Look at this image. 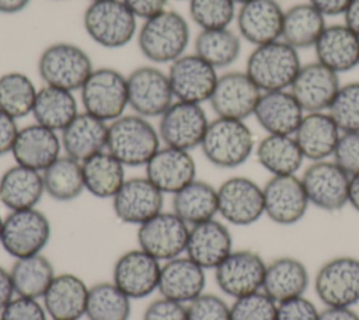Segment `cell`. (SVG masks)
<instances>
[{
	"instance_id": "db71d44e",
	"label": "cell",
	"mask_w": 359,
	"mask_h": 320,
	"mask_svg": "<svg viewBox=\"0 0 359 320\" xmlns=\"http://www.w3.org/2000/svg\"><path fill=\"white\" fill-rule=\"evenodd\" d=\"M129 10L137 17L147 20L165 10L167 0H122Z\"/></svg>"
},
{
	"instance_id": "7dc6e473",
	"label": "cell",
	"mask_w": 359,
	"mask_h": 320,
	"mask_svg": "<svg viewBox=\"0 0 359 320\" xmlns=\"http://www.w3.org/2000/svg\"><path fill=\"white\" fill-rule=\"evenodd\" d=\"M188 320H230V305L213 293H202L187 305Z\"/></svg>"
},
{
	"instance_id": "d4e9b609",
	"label": "cell",
	"mask_w": 359,
	"mask_h": 320,
	"mask_svg": "<svg viewBox=\"0 0 359 320\" xmlns=\"http://www.w3.org/2000/svg\"><path fill=\"white\" fill-rule=\"evenodd\" d=\"M233 250V236L222 220L213 218L189 226L185 255L203 269H215Z\"/></svg>"
},
{
	"instance_id": "f5cc1de1",
	"label": "cell",
	"mask_w": 359,
	"mask_h": 320,
	"mask_svg": "<svg viewBox=\"0 0 359 320\" xmlns=\"http://www.w3.org/2000/svg\"><path fill=\"white\" fill-rule=\"evenodd\" d=\"M18 131L20 128L17 125V119L0 109V157L11 153Z\"/></svg>"
},
{
	"instance_id": "6da1fadb",
	"label": "cell",
	"mask_w": 359,
	"mask_h": 320,
	"mask_svg": "<svg viewBox=\"0 0 359 320\" xmlns=\"http://www.w3.org/2000/svg\"><path fill=\"white\" fill-rule=\"evenodd\" d=\"M160 147L158 131L144 116L123 114L108 124L107 150L125 167L146 166Z\"/></svg>"
},
{
	"instance_id": "d6a6232c",
	"label": "cell",
	"mask_w": 359,
	"mask_h": 320,
	"mask_svg": "<svg viewBox=\"0 0 359 320\" xmlns=\"http://www.w3.org/2000/svg\"><path fill=\"white\" fill-rule=\"evenodd\" d=\"M43 194L41 171L15 163L0 177V202L8 211L36 208Z\"/></svg>"
},
{
	"instance_id": "9a60e30c",
	"label": "cell",
	"mask_w": 359,
	"mask_h": 320,
	"mask_svg": "<svg viewBox=\"0 0 359 320\" xmlns=\"http://www.w3.org/2000/svg\"><path fill=\"white\" fill-rule=\"evenodd\" d=\"M266 262L252 250H233L213 271L219 289L233 298H241L262 289Z\"/></svg>"
},
{
	"instance_id": "7402d4cb",
	"label": "cell",
	"mask_w": 359,
	"mask_h": 320,
	"mask_svg": "<svg viewBox=\"0 0 359 320\" xmlns=\"http://www.w3.org/2000/svg\"><path fill=\"white\" fill-rule=\"evenodd\" d=\"M285 10L276 0H251L236 14L238 35L254 46L282 38Z\"/></svg>"
},
{
	"instance_id": "1f68e13d",
	"label": "cell",
	"mask_w": 359,
	"mask_h": 320,
	"mask_svg": "<svg viewBox=\"0 0 359 320\" xmlns=\"http://www.w3.org/2000/svg\"><path fill=\"white\" fill-rule=\"evenodd\" d=\"M310 285V274L303 261L283 255L266 262L262 292L276 303L303 296Z\"/></svg>"
},
{
	"instance_id": "f907efd6",
	"label": "cell",
	"mask_w": 359,
	"mask_h": 320,
	"mask_svg": "<svg viewBox=\"0 0 359 320\" xmlns=\"http://www.w3.org/2000/svg\"><path fill=\"white\" fill-rule=\"evenodd\" d=\"M320 310L304 295L278 303L275 320H318Z\"/></svg>"
},
{
	"instance_id": "e7e4bbea",
	"label": "cell",
	"mask_w": 359,
	"mask_h": 320,
	"mask_svg": "<svg viewBox=\"0 0 359 320\" xmlns=\"http://www.w3.org/2000/svg\"><path fill=\"white\" fill-rule=\"evenodd\" d=\"M90 1H97V0H90Z\"/></svg>"
},
{
	"instance_id": "ffe728a7",
	"label": "cell",
	"mask_w": 359,
	"mask_h": 320,
	"mask_svg": "<svg viewBox=\"0 0 359 320\" xmlns=\"http://www.w3.org/2000/svg\"><path fill=\"white\" fill-rule=\"evenodd\" d=\"M164 194L144 175L126 178L112 198L118 220L140 226L163 211Z\"/></svg>"
},
{
	"instance_id": "5b68a950",
	"label": "cell",
	"mask_w": 359,
	"mask_h": 320,
	"mask_svg": "<svg viewBox=\"0 0 359 320\" xmlns=\"http://www.w3.org/2000/svg\"><path fill=\"white\" fill-rule=\"evenodd\" d=\"M136 20L137 17L122 0H97L86 8L83 25L95 44L107 49H118L136 35Z\"/></svg>"
},
{
	"instance_id": "60d3db41",
	"label": "cell",
	"mask_w": 359,
	"mask_h": 320,
	"mask_svg": "<svg viewBox=\"0 0 359 320\" xmlns=\"http://www.w3.org/2000/svg\"><path fill=\"white\" fill-rule=\"evenodd\" d=\"M195 53L216 70L231 66L241 53V36L230 28L201 29L195 38Z\"/></svg>"
},
{
	"instance_id": "7a4b0ae2",
	"label": "cell",
	"mask_w": 359,
	"mask_h": 320,
	"mask_svg": "<svg viewBox=\"0 0 359 320\" xmlns=\"http://www.w3.org/2000/svg\"><path fill=\"white\" fill-rule=\"evenodd\" d=\"M188 44V21L174 10H163L144 20L137 31L139 49L153 63H172L185 53Z\"/></svg>"
},
{
	"instance_id": "94428289",
	"label": "cell",
	"mask_w": 359,
	"mask_h": 320,
	"mask_svg": "<svg viewBox=\"0 0 359 320\" xmlns=\"http://www.w3.org/2000/svg\"><path fill=\"white\" fill-rule=\"evenodd\" d=\"M31 0H0L1 14H17L22 11Z\"/></svg>"
},
{
	"instance_id": "c3c4849f",
	"label": "cell",
	"mask_w": 359,
	"mask_h": 320,
	"mask_svg": "<svg viewBox=\"0 0 359 320\" xmlns=\"http://www.w3.org/2000/svg\"><path fill=\"white\" fill-rule=\"evenodd\" d=\"M332 160L351 177L359 173V132H342Z\"/></svg>"
},
{
	"instance_id": "f35d334b",
	"label": "cell",
	"mask_w": 359,
	"mask_h": 320,
	"mask_svg": "<svg viewBox=\"0 0 359 320\" xmlns=\"http://www.w3.org/2000/svg\"><path fill=\"white\" fill-rule=\"evenodd\" d=\"M10 275L15 296L41 300L56 272L49 258L39 253L17 258L10 268Z\"/></svg>"
},
{
	"instance_id": "44dd1931",
	"label": "cell",
	"mask_w": 359,
	"mask_h": 320,
	"mask_svg": "<svg viewBox=\"0 0 359 320\" xmlns=\"http://www.w3.org/2000/svg\"><path fill=\"white\" fill-rule=\"evenodd\" d=\"M338 76L317 60L310 62L302 65L289 90L304 112L328 111L341 87Z\"/></svg>"
},
{
	"instance_id": "484cf974",
	"label": "cell",
	"mask_w": 359,
	"mask_h": 320,
	"mask_svg": "<svg viewBox=\"0 0 359 320\" xmlns=\"http://www.w3.org/2000/svg\"><path fill=\"white\" fill-rule=\"evenodd\" d=\"M206 269L182 254L161 264L157 291L163 298L188 305L205 292Z\"/></svg>"
},
{
	"instance_id": "30bf717a",
	"label": "cell",
	"mask_w": 359,
	"mask_h": 320,
	"mask_svg": "<svg viewBox=\"0 0 359 320\" xmlns=\"http://www.w3.org/2000/svg\"><path fill=\"white\" fill-rule=\"evenodd\" d=\"M217 215L233 226H251L265 216L264 191L252 178L234 175L217 188Z\"/></svg>"
},
{
	"instance_id": "603a6c76",
	"label": "cell",
	"mask_w": 359,
	"mask_h": 320,
	"mask_svg": "<svg viewBox=\"0 0 359 320\" xmlns=\"http://www.w3.org/2000/svg\"><path fill=\"white\" fill-rule=\"evenodd\" d=\"M62 150L59 132L35 122L20 128L11 154L17 164L42 173L62 156Z\"/></svg>"
},
{
	"instance_id": "91938a15",
	"label": "cell",
	"mask_w": 359,
	"mask_h": 320,
	"mask_svg": "<svg viewBox=\"0 0 359 320\" xmlns=\"http://www.w3.org/2000/svg\"><path fill=\"white\" fill-rule=\"evenodd\" d=\"M348 205H351L356 212H359V173L349 177Z\"/></svg>"
},
{
	"instance_id": "f6af8a7d",
	"label": "cell",
	"mask_w": 359,
	"mask_h": 320,
	"mask_svg": "<svg viewBox=\"0 0 359 320\" xmlns=\"http://www.w3.org/2000/svg\"><path fill=\"white\" fill-rule=\"evenodd\" d=\"M327 112L341 132H359V81L341 84Z\"/></svg>"
},
{
	"instance_id": "83f0119b",
	"label": "cell",
	"mask_w": 359,
	"mask_h": 320,
	"mask_svg": "<svg viewBox=\"0 0 359 320\" xmlns=\"http://www.w3.org/2000/svg\"><path fill=\"white\" fill-rule=\"evenodd\" d=\"M304 114L290 90H278L261 94L252 116L266 133L293 135Z\"/></svg>"
},
{
	"instance_id": "9c48e42d",
	"label": "cell",
	"mask_w": 359,
	"mask_h": 320,
	"mask_svg": "<svg viewBox=\"0 0 359 320\" xmlns=\"http://www.w3.org/2000/svg\"><path fill=\"white\" fill-rule=\"evenodd\" d=\"M314 292L324 306L353 307L359 303V258L337 255L314 275Z\"/></svg>"
},
{
	"instance_id": "4316f807",
	"label": "cell",
	"mask_w": 359,
	"mask_h": 320,
	"mask_svg": "<svg viewBox=\"0 0 359 320\" xmlns=\"http://www.w3.org/2000/svg\"><path fill=\"white\" fill-rule=\"evenodd\" d=\"M88 291L79 275L56 274L41 300L50 320H80L86 316Z\"/></svg>"
},
{
	"instance_id": "8d00e7d4",
	"label": "cell",
	"mask_w": 359,
	"mask_h": 320,
	"mask_svg": "<svg viewBox=\"0 0 359 320\" xmlns=\"http://www.w3.org/2000/svg\"><path fill=\"white\" fill-rule=\"evenodd\" d=\"M325 27V17L314 6L299 3L285 10L280 39L297 51L313 48Z\"/></svg>"
},
{
	"instance_id": "277c9868",
	"label": "cell",
	"mask_w": 359,
	"mask_h": 320,
	"mask_svg": "<svg viewBox=\"0 0 359 320\" xmlns=\"http://www.w3.org/2000/svg\"><path fill=\"white\" fill-rule=\"evenodd\" d=\"M199 147L210 164L236 168L251 157L255 139L245 121L216 116L209 122Z\"/></svg>"
},
{
	"instance_id": "f546056e",
	"label": "cell",
	"mask_w": 359,
	"mask_h": 320,
	"mask_svg": "<svg viewBox=\"0 0 359 320\" xmlns=\"http://www.w3.org/2000/svg\"><path fill=\"white\" fill-rule=\"evenodd\" d=\"M341 129L327 111L306 112L293 133L303 156L310 161L332 157Z\"/></svg>"
},
{
	"instance_id": "b9f144b4",
	"label": "cell",
	"mask_w": 359,
	"mask_h": 320,
	"mask_svg": "<svg viewBox=\"0 0 359 320\" xmlns=\"http://www.w3.org/2000/svg\"><path fill=\"white\" fill-rule=\"evenodd\" d=\"M132 299L112 281L90 286L86 317L88 320H129Z\"/></svg>"
},
{
	"instance_id": "3957f363",
	"label": "cell",
	"mask_w": 359,
	"mask_h": 320,
	"mask_svg": "<svg viewBox=\"0 0 359 320\" xmlns=\"http://www.w3.org/2000/svg\"><path fill=\"white\" fill-rule=\"evenodd\" d=\"M302 67L299 51L282 39L254 46L245 73L262 91L289 90Z\"/></svg>"
},
{
	"instance_id": "52a82bcc",
	"label": "cell",
	"mask_w": 359,
	"mask_h": 320,
	"mask_svg": "<svg viewBox=\"0 0 359 320\" xmlns=\"http://www.w3.org/2000/svg\"><path fill=\"white\" fill-rule=\"evenodd\" d=\"M84 111L112 122L125 114L128 105L126 76L114 67H97L80 88Z\"/></svg>"
},
{
	"instance_id": "7c38bea8",
	"label": "cell",
	"mask_w": 359,
	"mask_h": 320,
	"mask_svg": "<svg viewBox=\"0 0 359 320\" xmlns=\"http://www.w3.org/2000/svg\"><path fill=\"white\" fill-rule=\"evenodd\" d=\"M310 205L338 212L348 205L349 175L331 159L311 161L300 177Z\"/></svg>"
},
{
	"instance_id": "03108f58",
	"label": "cell",
	"mask_w": 359,
	"mask_h": 320,
	"mask_svg": "<svg viewBox=\"0 0 359 320\" xmlns=\"http://www.w3.org/2000/svg\"><path fill=\"white\" fill-rule=\"evenodd\" d=\"M358 67H359V63H358Z\"/></svg>"
},
{
	"instance_id": "6125c7cd",
	"label": "cell",
	"mask_w": 359,
	"mask_h": 320,
	"mask_svg": "<svg viewBox=\"0 0 359 320\" xmlns=\"http://www.w3.org/2000/svg\"><path fill=\"white\" fill-rule=\"evenodd\" d=\"M3 223H4V218L0 213V241H1V233H3Z\"/></svg>"
},
{
	"instance_id": "4fadbf2b",
	"label": "cell",
	"mask_w": 359,
	"mask_h": 320,
	"mask_svg": "<svg viewBox=\"0 0 359 320\" xmlns=\"http://www.w3.org/2000/svg\"><path fill=\"white\" fill-rule=\"evenodd\" d=\"M189 226L172 211H161L137 226V247L165 262L185 254Z\"/></svg>"
},
{
	"instance_id": "680465c9",
	"label": "cell",
	"mask_w": 359,
	"mask_h": 320,
	"mask_svg": "<svg viewBox=\"0 0 359 320\" xmlns=\"http://www.w3.org/2000/svg\"><path fill=\"white\" fill-rule=\"evenodd\" d=\"M344 24L359 36V0H352L344 13Z\"/></svg>"
},
{
	"instance_id": "2e32d148",
	"label": "cell",
	"mask_w": 359,
	"mask_h": 320,
	"mask_svg": "<svg viewBox=\"0 0 359 320\" xmlns=\"http://www.w3.org/2000/svg\"><path fill=\"white\" fill-rule=\"evenodd\" d=\"M168 80L177 101L203 104L216 87L217 70L196 53H184L168 69Z\"/></svg>"
},
{
	"instance_id": "f1b7e54d",
	"label": "cell",
	"mask_w": 359,
	"mask_h": 320,
	"mask_svg": "<svg viewBox=\"0 0 359 320\" xmlns=\"http://www.w3.org/2000/svg\"><path fill=\"white\" fill-rule=\"evenodd\" d=\"M313 49L316 60L338 74L358 67L359 36L345 24L327 25Z\"/></svg>"
},
{
	"instance_id": "cb8c5ba5",
	"label": "cell",
	"mask_w": 359,
	"mask_h": 320,
	"mask_svg": "<svg viewBox=\"0 0 359 320\" xmlns=\"http://www.w3.org/2000/svg\"><path fill=\"white\" fill-rule=\"evenodd\" d=\"M146 177L163 192L175 194L196 178V163L188 150L160 147L144 166Z\"/></svg>"
},
{
	"instance_id": "4dcf8cb0",
	"label": "cell",
	"mask_w": 359,
	"mask_h": 320,
	"mask_svg": "<svg viewBox=\"0 0 359 320\" xmlns=\"http://www.w3.org/2000/svg\"><path fill=\"white\" fill-rule=\"evenodd\" d=\"M60 140L65 154L83 163L88 157L107 150L108 122L86 111L79 112L60 132Z\"/></svg>"
},
{
	"instance_id": "816d5d0a",
	"label": "cell",
	"mask_w": 359,
	"mask_h": 320,
	"mask_svg": "<svg viewBox=\"0 0 359 320\" xmlns=\"http://www.w3.org/2000/svg\"><path fill=\"white\" fill-rule=\"evenodd\" d=\"M143 320H188L187 305L161 296L147 305Z\"/></svg>"
},
{
	"instance_id": "003e7915",
	"label": "cell",
	"mask_w": 359,
	"mask_h": 320,
	"mask_svg": "<svg viewBox=\"0 0 359 320\" xmlns=\"http://www.w3.org/2000/svg\"><path fill=\"white\" fill-rule=\"evenodd\" d=\"M188 1H189V0H188Z\"/></svg>"
},
{
	"instance_id": "ab89813d",
	"label": "cell",
	"mask_w": 359,
	"mask_h": 320,
	"mask_svg": "<svg viewBox=\"0 0 359 320\" xmlns=\"http://www.w3.org/2000/svg\"><path fill=\"white\" fill-rule=\"evenodd\" d=\"M45 194L59 202H70L79 198L84 188L81 163L62 154L42 171Z\"/></svg>"
},
{
	"instance_id": "d590c367",
	"label": "cell",
	"mask_w": 359,
	"mask_h": 320,
	"mask_svg": "<svg viewBox=\"0 0 359 320\" xmlns=\"http://www.w3.org/2000/svg\"><path fill=\"white\" fill-rule=\"evenodd\" d=\"M84 188L100 199H112L125 182V166L108 150L100 152L81 163Z\"/></svg>"
},
{
	"instance_id": "be15d7a7",
	"label": "cell",
	"mask_w": 359,
	"mask_h": 320,
	"mask_svg": "<svg viewBox=\"0 0 359 320\" xmlns=\"http://www.w3.org/2000/svg\"><path fill=\"white\" fill-rule=\"evenodd\" d=\"M236 4H244V3H248V1H251V0H233Z\"/></svg>"
},
{
	"instance_id": "681fc988",
	"label": "cell",
	"mask_w": 359,
	"mask_h": 320,
	"mask_svg": "<svg viewBox=\"0 0 359 320\" xmlns=\"http://www.w3.org/2000/svg\"><path fill=\"white\" fill-rule=\"evenodd\" d=\"M0 320H49L39 299L14 296L0 312Z\"/></svg>"
},
{
	"instance_id": "ee69618b",
	"label": "cell",
	"mask_w": 359,
	"mask_h": 320,
	"mask_svg": "<svg viewBox=\"0 0 359 320\" xmlns=\"http://www.w3.org/2000/svg\"><path fill=\"white\" fill-rule=\"evenodd\" d=\"M236 14L233 0H189V15L201 29L229 28Z\"/></svg>"
},
{
	"instance_id": "5bb4252c",
	"label": "cell",
	"mask_w": 359,
	"mask_h": 320,
	"mask_svg": "<svg viewBox=\"0 0 359 320\" xmlns=\"http://www.w3.org/2000/svg\"><path fill=\"white\" fill-rule=\"evenodd\" d=\"M209 122L202 104L175 100L160 116L157 131L164 146L191 152L201 146Z\"/></svg>"
},
{
	"instance_id": "11a10c76",
	"label": "cell",
	"mask_w": 359,
	"mask_h": 320,
	"mask_svg": "<svg viewBox=\"0 0 359 320\" xmlns=\"http://www.w3.org/2000/svg\"><path fill=\"white\" fill-rule=\"evenodd\" d=\"M352 0H309L324 17L344 15Z\"/></svg>"
},
{
	"instance_id": "ac0fdd59",
	"label": "cell",
	"mask_w": 359,
	"mask_h": 320,
	"mask_svg": "<svg viewBox=\"0 0 359 320\" xmlns=\"http://www.w3.org/2000/svg\"><path fill=\"white\" fill-rule=\"evenodd\" d=\"M261 94L245 72H227L219 76L209 102L216 116L245 121L254 115Z\"/></svg>"
},
{
	"instance_id": "74e56055",
	"label": "cell",
	"mask_w": 359,
	"mask_h": 320,
	"mask_svg": "<svg viewBox=\"0 0 359 320\" xmlns=\"http://www.w3.org/2000/svg\"><path fill=\"white\" fill-rule=\"evenodd\" d=\"M79 114L73 91L43 86L38 90L32 115L35 122L56 132H62Z\"/></svg>"
},
{
	"instance_id": "7bdbcfd3",
	"label": "cell",
	"mask_w": 359,
	"mask_h": 320,
	"mask_svg": "<svg viewBox=\"0 0 359 320\" xmlns=\"http://www.w3.org/2000/svg\"><path fill=\"white\" fill-rule=\"evenodd\" d=\"M38 88L21 72H8L0 76V109L14 119L32 114Z\"/></svg>"
},
{
	"instance_id": "836d02e7",
	"label": "cell",
	"mask_w": 359,
	"mask_h": 320,
	"mask_svg": "<svg viewBox=\"0 0 359 320\" xmlns=\"http://www.w3.org/2000/svg\"><path fill=\"white\" fill-rule=\"evenodd\" d=\"M254 153L259 166L271 175L297 174L306 160L293 135L266 133L255 145Z\"/></svg>"
},
{
	"instance_id": "e575fe53",
	"label": "cell",
	"mask_w": 359,
	"mask_h": 320,
	"mask_svg": "<svg viewBox=\"0 0 359 320\" xmlns=\"http://www.w3.org/2000/svg\"><path fill=\"white\" fill-rule=\"evenodd\" d=\"M172 212L188 226L217 216V188L195 178L172 195Z\"/></svg>"
},
{
	"instance_id": "e0dca14e",
	"label": "cell",
	"mask_w": 359,
	"mask_h": 320,
	"mask_svg": "<svg viewBox=\"0 0 359 320\" xmlns=\"http://www.w3.org/2000/svg\"><path fill=\"white\" fill-rule=\"evenodd\" d=\"M262 191L265 216L273 223L292 226L306 216L310 202L303 182L296 174L271 175Z\"/></svg>"
},
{
	"instance_id": "9f6ffc18",
	"label": "cell",
	"mask_w": 359,
	"mask_h": 320,
	"mask_svg": "<svg viewBox=\"0 0 359 320\" xmlns=\"http://www.w3.org/2000/svg\"><path fill=\"white\" fill-rule=\"evenodd\" d=\"M318 320H359V314L352 307L324 306L320 310Z\"/></svg>"
},
{
	"instance_id": "8fae6325",
	"label": "cell",
	"mask_w": 359,
	"mask_h": 320,
	"mask_svg": "<svg viewBox=\"0 0 359 320\" xmlns=\"http://www.w3.org/2000/svg\"><path fill=\"white\" fill-rule=\"evenodd\" d=\"M128 105L144 118L161 116L175 101L168 74L156 66H139L126 76Z\"/></svg>"
},
{
	"instance_id": "bcb514c9",
	"label": "cell",
	"mask_w": 359,
	"mask_h": 320,
	"mask_svg": "<svg viewBox=\"0 0 359 320\" xmlns=\"http://www.w3.org/2000/svg\"><path fill=\"white\" fill-rule=\"evenodd\" d=\"M278 303L258 291L234 299L230 305V320H275Z\"/></svg>"
},
{
	"instance_id": "8992f818",
	"label": "cell",
	"mask_w": 359,
	"mask_h": 320,
	"mask_svg": "<svg viewBox=\"0 0 359 320\" xmlns=\"http://www.w3.org/2000/svg\"><path fill=\"white\" fill-rule=\"evenodd\" d=\"M93 62L87 52L76 44L56 42L46 46L38 59V73L46 86L76 91L83 87Z\"/></svg>"
},
{
	"instance_id": "ba28073f",
	"label": "cell",
	"mask_w": 359,
	"mask_h": 320,
	"mask_svg": "<svg viewBox=\"0 0 359 320\" xmlns=\"http://www.w3.org/2000/svg\"><path fill=\"white\" fill-rule=\"evenodd\" d=\"M50 236V222L38 208L10 211L4 218L0 244L8 255L17 260L42 253Z\"/></svg>"
},
{
	"instance_id": "6f0895ef",
	"label": "cell",
	"mask_w": 359,
	"mask_h": 320,
	"mask_svg": "<svg viewBox=\"0 0 359 320\" xmlns=\"http://www.w3.org/2000/svg\"><path fill=\"white\" fill-rule=\"evenodd\" d=\"M15 296L10 269H6L0 265V312L10 303V300Z\"/></svg>"
},
{
	"instance_id": "d6986e66",
	"label": "cell",
	"mask_w": 359,
	"mask_h": 320,
	"mask_svg": "<svg viewBox=\"0 0 359 320\" xmlns=\"http://www.w3.org/2000/svg\"><path fill=\"white\" fill-rule=\"evenodd\" d=\"M161 264L142 248L121 254L112 268V282L132 300L144 299L158 288Z\"/></svg>"
}]
</instances>
